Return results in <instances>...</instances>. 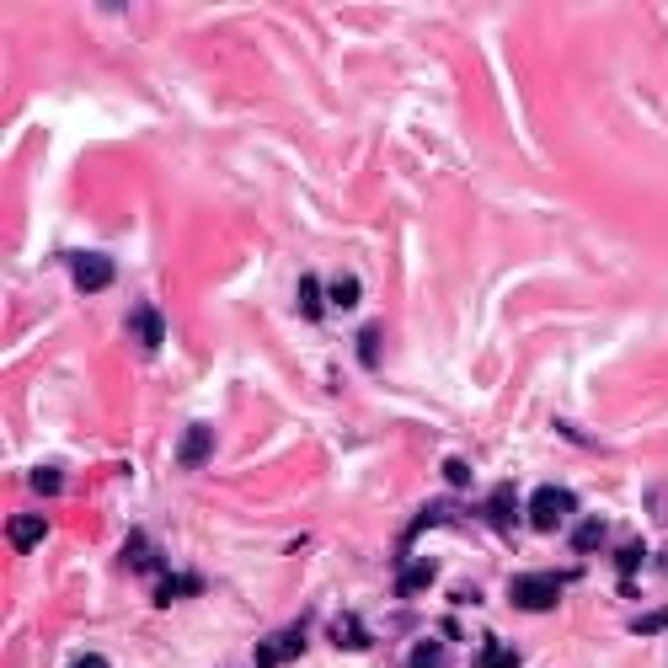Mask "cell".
<instances>
[{"label":"cell","mask_w":668,"mask_h":668,"mask_svg":"<svg viewBox=\"0 0 668 668\" xmlns=\"http://www.w3.org/2000/svg\"><path fill=\"white\" fill-rule=\"evenodd\" d=\"M567 514H572V492H562V487H540V492H530V508H524V519H530L540 535L562 530Z\"/></svg>","instance_id":"cell-1"},{"label":"cell","mask_w":668,"mask_h":668,"mask_svg":"<svg viewBox=\"0 0 668 668\" xmlns=\"http://www.w3.org/2000/svg\"><path fill=\"white\" fill-rule=\"evenodd\" d=\"M508 599H514L519 610H556V604H562V578H556V572H530V578H519L508 588Z\"/></svg>","instance_id":"cell-2"},{"label":"cell","mask_w":668,"mask_h":668,"mask_svg":"<svg viewBox=\"0 0 668 668\" xmlns=\"http://www.w3.org/2000/svg\"><path fill=\"white\" fill-rule=\"evenodd\" d=\"M305 652V626H289V631H273L257 642V668H284Z\"/></svg>","instance_id":"cell-3"},{"label":"cell","mask_w":668,"mask_h":668,"mask_svg":"<svg viewBox=\"0 0 668 668\" xmlns=\"http://www.w3.org/2000/svg\"><path fill=\"white\" fill-rule=\"evenodd\" d=\"M70 273H75V289H86V294H97L113 284V262L97 257V252H75L70 257Z\"/></svg>","instance_id":"cell-4"},{"label":"cell","mask_w":668,"mask_h":668,"mask_svg":"<svg viewBox=\"0 0 668 668\" xmlns=\"http://www.w3.org/2000/svg\"><path fill=\"white\" fill-rule=\"evenodd\" d=\"M209 455H214V428L193 423L188 433H182V444H177V465H188V471H193V465H204Z\"/></svg>","instance_id":"cell-5"},{"label":"cell","mask_w":668,"mask_h":668,"mask_svg":"<svg viewBox=\"0 0 668 668\" xmlns=\"http://www.w3.org/2000/svg\"><path fill=\"white\" fill-rule=\"evenodd\" d=\"M43 535H49V524H43L38 514H17V519L6 524V540H11V546H17V551H33Z\"/></svg>","instance_id":"cell-6"},{"label":"cell","mask_w":668,"mask_h":668,"mask_svg":"<svg viewBox=\"0 0 668 668\" xmlns=\"http://www.w3.org/2000/svg\"><path fill=\"white\" fill-rule=\"evenodd\" d=\"M134 337H139V343H145V348H161V337H166V321H161V310H155V305H134Z\"/></svg>","instance_id":"cell-7"},{"label":"cell","mask_w":668,"mask_h":668,"mask_svg":"<svg viewBox=\"0 0 668 668\" xmlns=\"http://www.w3.org/2000/svg\"><path fill=\"white\" fill-rule=\"evenodd\" d=\"M433 578H439V562H407L396 578V594H423Z\"/></svg>","instance_id":"cell-8"},{"label":"cell","mask_w":668,"mask_h":668,"mask_svg":"<svg viewBox=\"0 0 668 668\" xmlns=\"http://www.w3.org/2000/svg\"><path fill=\"white\" fill-rule=\"evenodd\" d=\"M359 294H364L359 278H348V273L332 278V305H337V310H353V305H359Z\"/></svg>","instance_id":"cell-9"},{"label":"cell","mask_w":668,"mask_h":668,"mask_svg":"<svg viewBox=\"0 0 668 668\" xmlns=\"http://www.w3.org/2000/svg\"><path fill=\"white\" fill-rule=\"evenodd\" d=\"M300 310H305V316L310 321H321V284H316V278H300Z\"/></svg>","instance_id":"cell-10"},{"label":"cell","mask_w":668,"mask_h":668,"mask_svg":"<svg viewBox=\"0 0 668 668\" xmlns=\"http://www.w3.org/2000/svg\"><path fill=\"white\" fill-rule=\"evenodd\" d=\"M514 663H519V652H508L497 642H487V647H481V658H476V668H514Z\"/></svg>","instance_id":"cell-11"},{"label":"cell","mask_w":668,"mask_h":668,"mask_svg":"<svg viewBox=\"0 0 668 668\" xmlns=\"http://www.w3.org/2000/svg\"><path fill=\"white\" fill-rule=\"evenodd\" d=\"M407 663H412V668H444V647H439V642H417Z\"/></svg>","instance_id":"cell-12"},{"label":"cell","mask_w":668,"mask_h":668,"mask_svg":"<svg viewBox=\"0 0 668 668\" xmlns=\"http://www.w3.org/2000/svg\"><path fill=\"white\" fill-rule=\"evenodd\" d=\"M642 562H647V540H626V546H620V572L631 578V572L642 567Z\"/></svg>","instance_id":"cell-13"},{"label":"cell","mask_w":668,"mask_h":668,"mask_svg":"<svg viewBox=\"0 0 668 668\" xmlns=\"http://www.w3.org/2000/svg\"><path fill=\"white\" fill-rule=\"evenodd\" d=\"M599 540H604V524H599V519H588V524H578L572 546H578V551H599Z\"/></svg>","instance_id":"cell-14"},{"label":"cell","mask_w":668,"mask_h":668,"mask_svg":"<svg viewBox=\"0 0 668 668\" xmlns=\"http://www.w3.org/2000/svg\"><path fill=\"white\" fill-rule=\"evenodd\" d=\"M59 487H65V476H59V471H54V465H38V471H33V492H43V497H54Z\"/></svg>","instance_id":"cell-15"},{"label":"cell","mask_w":668,"mask_h":668,"mask_svg":"<svg viewBox=\"0 0 668 668\" xmlns=\"http://www.w3.org/2000/svg\"><path fill=\"white\" fill-rule=\"evenodd\" d=\"M631 631H636V636H652V631H668V610H652V615H642V620H631Z\"/></svg>","instance_id":"cell-16"},{"label":"cell","mask_w":668,"mask_h":668,"mask_svg":"<svg viewBox=\"0 0 668 668\" xmlns=\"http://www.w3.org/2000/svg\"><path fill=\"white\" fill-rule=\"evenodd\" d=\"M492 519H497V524H514V492H508V487L492 497Z\"/></svg>","instance_id":"cell-17"},{"label":"cell","mask_w":668,"mask_h":668,"mask_svg":"<svg viewBox=\"0 0 668 668\" xmlns=\"http://www.w3.org/2000/svg\"><path fill=\"white\" fill-rule=\"evenodd\" d=\"M332 636H337V642H343V647H348V642H353V647H369V636H364L359 626H337Z\"/></svg>","instance_id":"cell-18"},{"label":"cell","mask_w":668,"mask_h":668,"mask_svg":"<svg viewBox=\"0 0 668 668\" xmlns=\"http://www.w3.org/2000/svg\"><path fill=\"white\" fill-rule=\"evenodd\" d=\"M444 476H449V481H455V487H465V481H471V471H465V465H460V460H449V465H444Z\"/></svg>","instance_id":"cell-19"},{"label":"cell","mask_w":668,"mask_h":668,"mask_svg":"<svg viewBox=\"0 0 668 668\" xmlns=\"http://www.w3.org/2000/svg\"><path fill=\"white\" fill-rule=\"evenodd\" d=\"M75 668H107V658H81V663H75Z\"/></svg>","instance_id":"cell-20"},{"label":"cell","mask_w":668,"mask_h":668,"mask_svg":"<svg viewBox=\"0 0 668 668\" xmlns=\"http://www.w3.org/2000/svg\"><path fill=\"white\" fill-rule=\"evenodd\" d=\"M658 567H663V572H668V556H663V562H658Z\"/></svg>","instance_id":"cell-21"}]
</instances>
